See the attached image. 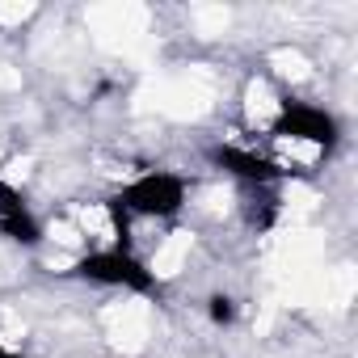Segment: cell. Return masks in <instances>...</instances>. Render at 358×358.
Segmentation results:
<instances>
[{
  "mask_svg": "<svg viewBox=\"0 0 358 358\" xmlns=\"http://www.w3.org/2000/svg\"><path fill=\"white\" fill-rule=\"evenodd\" d=\"M68 274L80 282H93V287H122L131 295H156L160 291L156 270H148L131 249H93Z\"/></svg>",
  "mask_w": 358,
  "mask_h": 358,
  "instance_id": "1",
  "label": "cell"
},
{
  "mask_svg": "<svg viewBox=\"0 0 358 358\" xmlns=\"http://www.w3.org/2000/svg\"><path fill=\"white\" fill-rule=\"evenodd\" d=\"M114 199L131 220H173L186 207V177L152 169V173H139L131 186H122Z\"/></svg>",
  "mask_w": 358,
  "mask_h": 358,
  "instance_id": "2",
  "label": "cell"
},
{
  "mask_svg": "<svg viewBox=\"0 0 358 358\" xmlns=\"http://www.w3.org/2000/svg\"><path fill=\"white\" fill-rule=\"evenodd\" d=\"M274 135H282V139H299V143H312V148L333 152L337 139H341V122H337L329 110L312 106V101H295V97H287L282 110H278V118H274Z\"/></svg>",
  "mask_w": 358,
  "mask_h": 358,
  "instance_id": "3",
  "label": "cell"
},
{
  "mask_svg": "<svg viewBox=\"0 0 358 358\" xmlns=\"http://www.w3.org/2000/svg\"><path fill=\"white\" fill-rule=\"evenodd\" d=\"M207 156H211V164H215V169H224L228 177H236L245 190L278 186L282 177L291 173V169H282L278 160H270V156H262V152H253V148H236V143H215Z\"/></svg>",
  "mask_w": 358,
  "mask_h": 358,
  "instance_id": "4",
  "label": "cell"
},
{
  "mask_svg": "<svg viewBox=\"0 0 358 358\" xmlns=\"http://www.w3.org/2000/svg\"><path fill=\"white\" fill-rule=\"evenodd\" d=\"M0 232H5L13 245H22V249H34V245L43 241L38 215L30 211L26 194H22L17 186H9L5 177H0Z\"/></svg>",
  "mask_w": 358,
  "mask_h": 358,
  "instance_id": "5",
  "label": "cell"
},
{
  "mask_svg": "<svg viewBox=\"0 0 358 358\" xmlns=\"http://www.w3.org/2000/svg\"><path fill=\"white\" fill-rule=\"evenodd\" d=\"M278 215H282V199L274 194V186H257V190H249L245 220H249L253 232H270V228L278 224Z\"/></svg>",
  "mask_w": 358,
  "mask_h": 358,
  "instance_id": "6",
  "label": "cell"
},
{
  "mask_svg": "<svg viewBox=\"0 0 358 358\" xmlns=\"http://www.w3.org/2000/svg\"><path fill=\"white\" fill-rule=\"evenodd\" d=\"M106 215H110V228H114V249H131V215L122 211V203L106 199Z\"/></svg>",
  "mask_w": 358,
  "mask_h": 358,
  "instance_id": "7",
  "label": "cell"
},
{
  "mask_svg": "<svg viewBox=\"0 0 358 358\" xmlns=\"http://www.w3.org/2000/svg\"><path fill=\"white\" fill-rule=\"evenodd\" d=\"M207 316H211V324H220V329L236 324V299H232L228 291H215V295L207 299Z\"/></svg>",
  "mask_w": 358,
  "mask_h": 358,
  "instance_id": "8",
  "label": "cell"
},
{
  "mask_svg": "<svg viewBox=\"0 0 358 358\" xmlns=\"http://www.w3.org/2000/svg\"><path fill=\"white\" fill-rule=\"evenodd\" d=\"M0 358H17V354H13V350H9L5 341H0Z\"/></svg>",
  "mask_w": 358,
  "mask_h": 358,
  "instance_id": "9",
  "label": "cell"
}]
</instances>
